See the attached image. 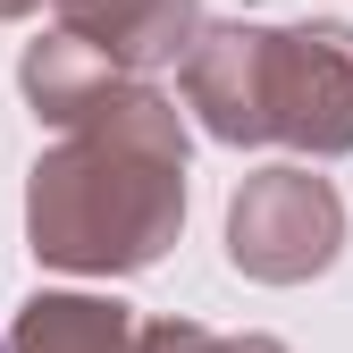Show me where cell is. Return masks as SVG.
<instances>
[{"label":"cell","mask_w":353,"mask_h":353,"mask_svg":"<svg viewBox=\"0 0 353 353\" xmlns=\"http://www.w3.org/2000/svg\"><path fill=\"white\" fill-rule=\"evenodd\" d=\"M0 353H9V345H0Z\"/></svg>","instance_id":"6da1fadb"}]
</instances>
